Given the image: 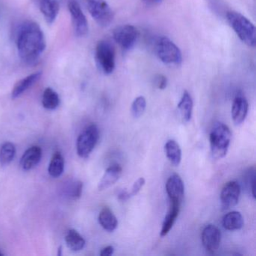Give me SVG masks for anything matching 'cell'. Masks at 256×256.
<instances>
[{
	"label": "cell",
	"instance_id": "cell-1",
	"mask_svg": "<svg viewBox=\"0 0 256 256\" xmlns=\"http://www.w3.org/2000/svg\"><path fill=\"white\" fill-rule=\"evenodd\" d=\"M19 56L28 65L38 62L46 49V40L38 24L28 22L19 30L17 37Z\"/></svg>",
	"mask_w": 256,
	"mask_h": 256
},
{
	"label": "cell",
	"instance_id": "cell-2",
	"mask_svg": "<svg viewBox=\"0 0 256 256\" xmlns=\"http://www.w3.org/2000/svg\"><path fill=\"white\" fill-rule=\"evenodd\" d=\"M226 18L238 38L244 44L250 48L256 47V28L247 18L236 12H228Z\"/></svg>",
	"mask_w": 256,
	"mask_h": 256
},
{
	"label": "cell",
	"instance_id": "cell-3",
	"mask_svg": "<svg viewBox=\"0 0 256 256\" xmlns=\"http://www.w3.org/2000/svg\"><path fill=\"white\" fill-rule=\"evenodd\" d=\"M232 134L228 126L218 122L214 126L210 136L211 152L215 160H221L227 155Z\"/></svg>",
	"mask_w": 256,
	"mask_h": 256
},
{
	"label": "cell",
	"instance_id": "cell-4",
	"mask_svg": "<svg viewBox=\"0 0 256 256\" xmlns=\"http://www.w3.org/2000/svg\"><path fill=\"white\" fill-rule=\"evenodd\" d=\"M154 52L157 58L164 64L179 66L182 64V56L180 50L168 37H158L156 40Z\"/></svg>",
	"mask_w": 256,
	"mask_h": 256
},
{
	"label": "cell",
	"instance_id": "cell-5",
	"mask_svg": "<svg viewBox=\"0 0 256 256\" xmlns=\"http://www.w3.org/2000/svg\"><path fill=\"white\" fill-rule=\"evenodd\" d=\"M96 61L100 70L106 76L112 74L116 67L114 46L108 41H101L96 48Z\"/></svg>",
	"mask_w": 256,
	"mask_h": 256
},
{
	"label": "cell",
	"instance_id": "cell-6",
	"mask_svg": "<svg viewBox=\"0 0 256 256\" xmlns=\"http://www.w3.org/2000/svg\"><path fill=\"white\" fill-rule=\"evenodd\" d=\"M90 14L102 28H108L114 19V13L106 0H86Z\"/></svg>",
	"mask_w": 256,
	"mask_h": 256
},
{
	"label": "cell",
	"instance_id": "cell-7",
	"mask_svg": "<svg viewBox=\"0 0 256 256\" xmlns=\"http://www.w3.org/2000/svg\"><path fill=\"white\" fill-rule=\"evenodd\" d=\"M100 139V130L97 126H89L80 134L77 142V152L82 158H88L95 149Z\"/></svg>",
	"mask_w": 256,
	"mask_h": 256
},
{
	"label": "cell",
	"instance_id": "cell-8",
	"mask_svg": "<svg viewBox=\"0 0 256 256\" xmlns=\"http://www.w3.org/2000/svg\"><path fill=\"white\" fill-rule=\"evenodd\" d=\"M114 40L124 50L134 48L138 38V31L132 25H122L114 30Z\"/></svg>",
	"mask_w": 256,
	"mask_h": 256
},
{
	"label": "cell",
	"instance_id": "cell-9",
	"mask_svg": "<svg viewBox=\"0 0 256 256\" xmlns=\"http://www.w3.org/2000/svg\"><path fill=\"white\" fill-rule=\"evenodd\" d=\"M68 6L76 36L80 38L86 36L89 32V24L82 7L76 0H70Z\"/></svg>",
	"mask_w": 256,
	"mask_h": 256
},
{
	"label": "cell",
	"instance_id": "cell-10",
	"mask_svg": "<svg viewBox=\"0 0 256 256\" xmlns=\"http://www.w3.org/2000/svg\"><path fill=\"white\" fill-rule=\"evenodd\" d=\"M240 192V186L236 181H230L224 185L220 196L223 210H227L238 204Z\"/></svg>",
	"mask_w": 256,
	"mask_h": 256
},
{
	"label": "cell",
	"instance_id": "cell-11",
	"mask_svg": "<svg viewBox=\"0 0 256 256\" xmlns=\"http://www.w3.org/2000/svg\"><path fill=\"white\" fill-rule=\"evenodd\" d=\"M202 240L205 250L208 252L214 254L218 251L221 244V232L216 226L209 224L202 232Z\"/></svg>",
	"mask_w": 256,
	"mask_h": 256
},
{
	"label": "cell",
	"instance_id": "cell-12",
	"mask_svg": "<svg viewBox=\"0 0 256 256\" xmlns=\"http://www.w3.org/2000/svg\"><path fill=\"white\" fill-rule=\"evenodd\" d=\"M166 191L170 202L181 204L185 194L184 181L178 174L169 178L166 184Z\"/></svg>",
	"mask_w": 256,
	"mask_h": 256
},
{
	"label": "cell",
	"instance_id": "cell-13",
	"mask_svg": "<svg viewBox=\"0 0 256 256\" xmlns=\"http://www.w3.org/2000/svg\"><path fill=\"white\" fill-rule=\"evenodd\" d=\"M248 112V102L242 94H238L234 100L232 115L234 122L240 125L245 121Z\"/></svg>",
	"mask_w": 256,
	"mask_h": 256
},
{
	"label": "cell",
	"instance_id": "cell-14",
	"mask_svg": "<svg viewBox=\"0 0 256 256\" xmlns=\"http://www.w3.org/2000/svg\"><path fill=\"white\" fill-rule=\"evenodd\" d=\"M42 158V150L40 146H34L25 152L20 160V167L24 170H30L36 167Z\"/></svg>",
	"mask_w": 256,
	"mask_h": 256
},
{
	"label": "cell",
	"instance_id": "cell-15",
	"mask_svg": "<svg viewBox=\"0 0 256 256\" xmlns=\"http://www.w3.org/2000/svg\"><path fill=\"white\" fill-rule=\"evenodd\" d=\"M122 168L119 164L110 166L106 170L102 178L98 184V190L104 191L114 185L122 176Z\"/></svg>",
	"mask_w": 256,
	"mask_h": 256
},
{
	"label": "cell",
	"instance_id": "cell-16",
	"mask_svg": "<svg viewBox=\"0 0 256 256\" xmlns=\"http://www.w3.org/2000/svg\"><path fill=\"white\" fill-rule=\"evenodd\" d=\"M42 76V73L40 72L34 73V74H30L25 78L19 80L13 88L12 92V97L13 100L22 96L25 92L30 89L41 79Z\"/></svg>",
	"mask_w": 256,
	"mask_h": 256
},
{
	"label": "cell",
	"instance_id": "cell-17",
	"mask_svg": "<svg viewBox=\"0 0 256 256\" xmlns=\"http://www.w3.org/2000/svg\"><path fill=\"white\" fill-rule=\"evenodd\" d=\"M40 8L49 24L54 23L60 13V4L58 0H40Z\"/></svg>",
	"mask_w": 256,
	"mask_h": 256
},
{
	"label": "cell",
	"instance_id": "cell-18",
	"mask_svg": "<svg viewBox=\"0 0 256 256\" xmlns=\"http://www.w3.org/2000/svg\"><path fill=\"white\" fill-rule=\"evenodd\" d=\"M180 206L181 204H180L170 202V210H169L168 214L166 216L164 222H163L162 228L161 230L162 236H166L172 230L178 216H179Z\"/></svg>",
	"mask_w": 256,
	"mask_h": 256
},
{
	"label": "cell",
	"instance_id": "cell-19",
	"mask_svg": "<svg viewBox=\"0 0 256 256\" xmlns=\"http://www.w3.org/2000/svg\"><path fill=\"white\" fill-rule=\"evenodd\" d=\"M98 222L102 227L108 232H113L118 226V220L112 210L104 208L98 216Z\"/></svg>",
	"mask_w": 256,
	"mask_h": 256
},
{
	"label": "cell",
	"instance_id": "cell-20",
	"mask_svg": "<svg viewBox=\"0 0 256 256\" xmlns=\"http://www.w3.org/2000/svg\"><path fill=\"white\" fill-rule=\"evenodd\" d=\"M222 224L228 230H240L244 226V220L240 212L233 211L226 214L222 220Z\"/></svg>",
	"mask_w": 256,
	"mask_h": 256
},
{
	"label": "cell",
	"instance_id": "cell-21",
	"mask_svg": "<svg viewBox=\"0 0 256 256\" xmlns=\"http://www.w3.org/2000/svg\"><path fill=\"white\" fill-rule=\"evenodd\" d=\"M178 110L185 122H190L192 116L193 100L187 91L184 92L182 98L178 104Z\"/></svg>",
	"mask_w": 256,
	"mask_h": 256
},
{
	"label": "cell",
	"instance_id": "cell-22",
	"mask_svg": "<svg viewBox=\"0 0 256 256\" xmlns=\"http://www.w3.org/2000/svg\"><path fill=\"white\" fill-rule=\"evenodd\" d=\"M66 242L67 246L71 251L80 252L86 245V241L84 239L83 236L74 229H71L68 230L66 236Z\"/></svg>",
	"mask_w": 256,
	"mask_h": 256
},
{
	"label": "cell",
	"instance_id": "cell-23",
	"mask_svg": "<svg viewBox=\"0 0 256 256\" xmlns=\"http://www.w3.org/2000/svg\"><path fill=\"white\" fill-rule=\"evenodd\" d=\"M166 156L173 166H179L182 160V150L175 140H168L164 146Z\"/></svg>",
	"mask_w": 256,
	"mask_h": 256
},
{
	"label": "cell",
	"instance_id": "cell-24",
	"mask_svg": "<svg viewBox=\"0 0 256 256\" xmlns=\"http://www.w3.org/2000/svg\"><path fill=\"white\" fill-rule=\"evenodd\" d=\"M65 169V160L60 152H55L50 161L48 172L54 178H58L64 174Z\"/></svg>",
	"mask_w": 256,
	"mask_h": 256
},
{
	"label": "cell",
	"instance_id": "cell-25",
	"mask_svg": "<svg viewBox=\"0 0 256 256\" xmlns=\"http://www.w3.org/2000/svg\"><path fill=\"white\" fill-rule=\"evenodd\" d=\"M60 104L59 95L52 88H47L43 94L42 104L48 110H55Z\"/></svg>",
	"mask_w": 256,
	"mask_h": 256
},
{
	"label": "cell",
	"instance_id": "cell-26",
	"mask_svg": "<svg viewBox=\"0 0 256 256\" xmlns=\"http://www.w3.org/2000/svg\"><path fill=\"white\" fill-rule=\"evenodd\" d=\"M16 148L13 144L10 142L4 144L0 149V164L7 166L16 158Z\"/></svg>",
	"mask_w": 256,
	"mask_h": 256
},
{
	"label": "cell",
	"instance_id": "cell-27",
	"mask_svg": "<svg viewBox=\"0 0 256 256\" xmlns=\"http://www.w3.org/2000/svg\"><path fill=\"white\" fill-rule=\"evenodd\" d=\"M146 108V98L144 96H139L134 100L132 106V114L134 118H140L145 112Z\"/></svg>",
	"mask_w": 256,
	"mask_h": 256
},
{
	"label": "cell",
	"instance_id": "cell-28",
	"mask_svg": "<svg viewBox=\"0 0 256 256\" xmlns=\"http://www.w3.org/2000/svg\"><path fill=\"white\" fill-rule=\"evenodd\" d=\"M256 170L254 168L250 169L246 174L245 179L246 182V186H248V190L251 192L252 196L256 198L254 194V185H256Z\"/></svg>",
	"mask_w": 256,
	"mask_h": 256
},
{
	"label": "cell",
	"instance_id": "cell-29",
	"mask_svg": "<svg viewBox=\"0 0 256 256\" xmlns=\"http://www.w3.org/2000/svg\"><path fill=\"white\" fill-rule=\"evenodd\" d=\"M210 8L215 12L216 14L222 16L226 10V5H224V0H206Z\"/></svg>",
	"mask_w": 256,
	"mask_h": 256
},
{
	"label": "cell",
	"instance_id": "cell-30",
	"mask_svg": "<svg viewBox=\"0 0 256 256\" xmlns=\"http://www.w3.org/2000/svg\"><path fill=\"white\" fill-rule=\"evenodd\" d=\"M145 182H146V180H145L144 178H139V179L134 182L131 191H130V192H128V198L130 199L131 198L134 197V196H137L139 192L143 188L144 186L145 185Z\"/></svg>",
	"mask_w": 256,
	"mask_h": 256
},
{
	"label": "cell",
	"instance_id": "cell-31",
	"mask_svg": "<svg viewBox=\"0 0 256 256\" xmlns=\"http://www.w3.org/2000/svg\"><path fill=\"white\" fill-rule=\"evenodd\" d=\"M168 78L163 74H157L154 78V85L157 89L160 90H164L168 86Z\"/></svg>",
	"mask_w": 256,
	"mask_h": 256
},
{
	"label": "cell",
	"instance_id": "cell-32",
	"mask_svg": "<svg viewBox=\"0 0 256 256\" xmlns=\"http://www.w3.org/2000/svg\"><path fill=\"white\" fill-rule=\"evenodd\" d=\"M83 182H80V181L76 182L74 187H73L72 191V198L74 199L80 198L82 194V192H83Z\"/></svg>",
	"mask_w": 256,
	"mask_h": 256
},
{
	"label": "cell",
	"instance_id": "cell-33",
	"mask_svg": "<svg viewBox=\"0 0 256 256\" xmlns=\"http://www.w3.org/2000/svg\"><path fill=\"white\" fill-rule=\"evenodd\" d=\"M114 253V248L112 246H109L103 248L100 254H101L102 256H112Z\"/></svg>",
	"mask_w": 256,
	"mask_h": 256
},
{
	"label": "cell",
	"instance_id": "cell-34",
	"mask_svg": "<svg viewBox=\"0 0 256 256\" xmlns=\"http://www.w3.org/2000/svg\"><path fill=\"white\" fill-rule=\"evenodd\" d=\"M144 4L150 6H156L162 2L163 0H142Z\"/></svg>",
	"mask_w": 256,
	"mask_h": 256
},
{
	"label": "cell",
	"instance_id": "cell-35",
	"mask_svg": "<svg viewBox=\"0 0 256 256\" xmlns=\"http://www.w3.org/2000/svg\"><path fill=\"white\" fill-rule=\"evenodd\" d=\"M62 247L60 246L59 248V253H58V256H60L61 254H62Z\"/></svg>",
	"mask_w": 256,
	"mask_h": 256
},
{
	"label": "cell",
	"instance_id": "cell-36",
	"mask_svg": "<svg viewBox=\"0 0 256 256\" xmlns=\"http://www.w3.org/2000/svg\"><path fill=\"white\" fill-rule=\"evenodd\" d=\"M0 256H4V254L2 252H0Z\"/></svg>",
	"mask_w": 256,
	"mask_h": 256
}]
</instances>
